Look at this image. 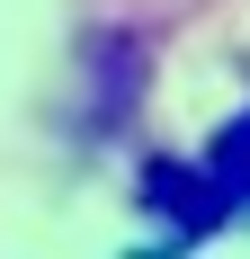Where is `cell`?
I'll return each instance as SVG.
<instances>
[{
	"label": "cell",
	"mask_w": 250,
	"mask_h": 259,
	"mask_svg": "<svg viewBox=\"0 0 250 259\" xmlns=\"http://www.w3.org/2000/svg\"><path fill=\"white\" fill-rule=\"evenodd\" d=\"M205 170H215V188H224L232 206H250V107L215 125V143H205Z\"/></svg>",
	"instance_id": "obj_2"
},
{
	"label": "cell",
	"mask_w": 250,
	"mask_h": 259,
	"mask_svg": "<svg viewBox=\"0 0 250 259\" xmlns=\"http://www.w3.org/2000/svg\"><path fill=\"white\" fill-rule=\"evenodd\" d=\"M143 206L170 224V241H215L232 214H241L224 188H215L205 161H152V170H143Z\"/></svg>",
	"instance_id": "obj_1"
}]
</instances>
